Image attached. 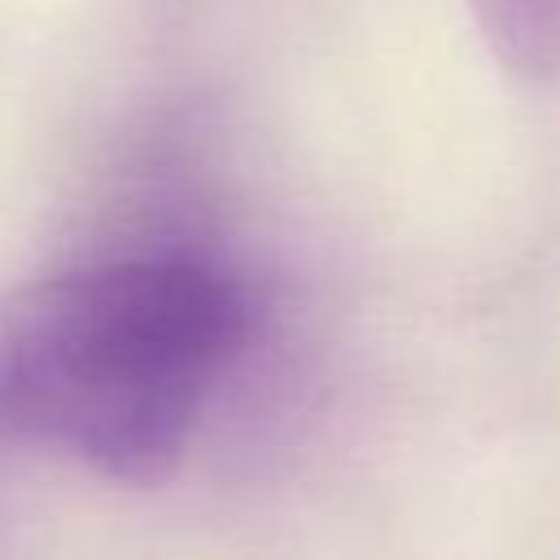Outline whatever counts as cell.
<instances>
[{"label":"cell","instance_id":"obj_1","mask_svg":"<svg viewBox=\"0 0 560 560\" xmlns=\"http://www.w3.org/2000/svg\"><path fill=\"white\" fill-rule=\"evenodd\" d=\"M249 341V298L197 254L79 262L0 311V407L31 446L166 486Z\"/></svg>","mask_w":560,"mask_h":560},{"label":"cell","instance_id":"obj_3","mask_svg":"<svg viewBox=\"0 0 560 560\" xmlns=\"http://www.w3.org/2000/svg\"><path fill=\"white\" fill-rule=\"evenodd\" d=\"M18 451H35L22 433H18V424L9 420V411L0 407V481L9 477V468H13V459H18Z\"/></svg>","mask_w":560,"mask_h":560},{"label":"cell","instance_id":"obj_2","mask_svg":"<svg viewBox=\"0 0 560 560\" xmlns=\"http://www.w3.org/2000/svg\"><path fill=\"white\" fill-rule=\"evenodd\" d=\"M494 57L521 79L560 74V0H468Z\"/></svg>","mask_w":560,"mask_h":560}]
</instances>
